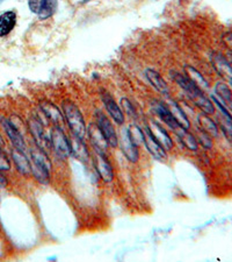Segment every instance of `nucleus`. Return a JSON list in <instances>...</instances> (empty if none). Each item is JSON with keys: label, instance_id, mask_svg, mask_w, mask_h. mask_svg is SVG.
I'll return each instance as SVG.
<instances>
[{"label": "nucleus", "instance_id": "obj_27", "mask_svg": "<svg viewBox=\"0 0 232 262\" xmlns=\"http://www.w3.org/2000/svg\"><path fill=\"white\" fill-rule=\"evenodd\" d=\"M30 156H32V162L41 164L44 168H46L49 171L52 170V162H50V159L46 155V152L40 148V147L36 146V148H32L30 150Z\"/></svg>", "mask_w": 232, "mask_h": 262}, {"label": "nucleus", "instance_id": "obj_5", "mask_svg": "<svg viewBox=\"0 0 232 262\" xmlns=\"http://www.w3.org/2000/svg\"><path fill=\"white\" fill-rule=\"evenodd\" d=\"M212 103H215L217 109L220 110V116H218V124L220 130H222L223 134L226 135V138L232 142V114L215 96L212 97Z\"/></svg>", "mask_w": 232, "mask_h": 262}, {"label": "nucleus", "instance_id": "obj_7", "mask_svg": "<svg viewBox=\"0 0 232 262\" xmlns=\"http://www.w3.org/2000/svg\"><path fill=\"white\" fill-rule=\"evenodd\" d=\"M96 125L99 126L101 132L104 133V138L107 139L108 145L110 147H118V134H116V131L113 126V124L110 123V120L104 116L102 112H98L96 113Z\"/></svg>", "mask_w": 232, "mask_h": 262}, {"label": "nucleus", "instance_id": "obj_12", "mask_svg": "<svg viewBox=\"0 0 232 262\" xmlns=\"http://www.w3.org/2000/svg\"><path fill=\"white\" fill-rule=\"evenodd\" d=\"M101 99L104 104V107L110 113V116L112 117L116 124L118 125H122L124 123V116H123V112L120 109L118 103L115 102L113 97H112L108 92H104L101 93Z\"/></svg>", "mask_w": 232, "mask_h": 262}, {"label": "nucleus", "instance_id": "obj_33", "mask_svg": "<svg viewBox=\"0 0 232 262\" xmlns=\"http://www.w3.org/2000/svg\"><path fill=\"white\" fill-rule=\"evenodd\" d=\"M10 163L8 157L6 156L4 148H0V170H10Z\"/></svg>", "mask_w": 232, "mask_h": 262}, {"label": "nucleus", "instance_id": "obj_2", "mask_svg": "<svg viewBox=\"0 0 232 262\" xmlns=\"http://www.w3.org/2000/svg\"><path fill=\"white\" fill-rule=\"evenodd\" d=\"M63 112L65 120L70 127L72 134L78 138L84 139L86 134V125L84 117L77 106L71 102H65L63 104Z\"/></svg>", "mask_w": 232, "mask_h": 262}, {"label": "nucleus", "instance_id": "obj_8", "mask_svg": "<svg viewBox=\"0 0 232 262\" xmlns=\"http://www.w3.org/2000/svg\"><path fill=\"white\" fill-rule=\"evenodd\" d=\"M212 63L214 69L217 71V74L226 81L228 83L232 84V66L231 63L224 57L222 54L214 53L212 56Z\"/></svg>", "mask_w": 232, "mask_h": 262}, {"label": "nucleus", "instance_id": "obj_30", "mask_svg": "<svg viewBox=\"0 0 232 262\" xmlns=\"http://www.w3.org/2000/svg\"><path fill=\"white\" fill-rule=\"evenodd\" d=\"M198 142H200L202 147H204L206 149H210L212 146V136L209 134H206V132H203L201 128H198V136H195Z\"/></svg>", "mask_w": 232, "mask_h": 262}, {"label": "nucleus", "instance_id": "obj_35", "mask_svg": "<svg viewBox=\"0 0 232 262\" xmlns=\"http://www.w3.org/2000/svg\"><path fill=\"white\" fill-rule=\"evenodd\" d=\"M7 186V179L5 178L2 173H0V188H6Z\"/></svg>", "mask_w": 232, "mask_h": 262}, {"label": "nucleus", "instance_id": "obj_21", "mask_svg": "<svg viewBox=\"0 0 232 262\" xmlns=\"http://www.w3.org/2000/svg\"><path fill=\"white\" fill-rule=\"evenodd\" d=\"M216 98L232 113V90L226 83H217L215 87Z\"/></svg>", "mask_w": 232, "mask_h": 262}, {"label": "nucleus", "instance_id": "obj_22", "mask_svg": "<svg viewBox=\"0 0 232 262\" xmlns=\"http://www.w3.org/2000/svg\"><path fill=\"white\" fill-rule=\"evenodd\" d=\"M12 159L19 173L22 175H28L30 173V161L27 159L26 153L14 148L12 150Z\"/></svg>", "mask_w": 232, "mask_h": 262}, {"label": "nucleus", "instance_id": "obj_37", "mask_svg": "<svg viewBox=\"0 0 232 262\" xmlns=\"http://www.w3.org/2000/svg\"><path fill=\"white\" fill-rule=\"evenodd\" d=\"M88 2H90V0H82V4H86V3H88Z\"/></svg>", "mask_w": 232, "mask_h": 262}, {"label": "nucleus", "instance_id": "obj_10", "mask_svg": "<svg viewBox=\"0 0 232 262\" xmlns=\"http://www.w3.org/2000/svg\"><path fill=\"white\" fill-rule=\"evenodd\" d=\"M94 167H96L98 175L100 176V178L102 179L104 182L108 183L113 181V177H114L113 168H112L110 163L108 162L106 155L96 153V157H94Z\"/></svg>", "mask_w": 232, "mask_h": 262}, {"label": "nucleus", "instance_id": "obj_9", "mask_svg": "<svg viewBox=\"0 0 232 262\" xmlns=\"http://www.w3.org/2000/svg\"><path fill=\"white\" fill-rule=\"evenodd\" d=\"M144 132V145L146 147L148 152L151 154L152 157L158 161H164L166 160V150L162 148L160 146V143H159L157 140L154 139V136L151 134V132L148 131V128L146 127L145 128Z\"/></svg>", "mask_w": 232, "mask_h": 262}, {"label": "nucleus", "instance_id": "obj_11", "mask_svg": "<svg viewBox=\"0 0 232 262\" xmlns=\"http://www.w3.org/2000/svg\"><path fill=\"white\" fill-rule=\"evenodd\" d=\"M148 131L151 132V134L154 136V139L160 143V146L165 150H171L173 148V141L171 136L168 135V133L162 128L160 125L156 121H148Z\"/></svg>", "mask_w": 232, "mask_h": 262}, {"label": "nucleus", "instance_id": "obj_1", "mask_svg": "<svg viewBox=\"0 0 232 262\" xmlns=\"http://www.w3.org/2000/svg\"><path fill=\"white\" fill-rule=\"evenodd\" d=\"M171 77L180 88H182L184 91H186L188 97L193 100V103L203 113L212 114L215 112V105H214V103L203 93L200 88L196 87V85L186 76V75L179 74L176 73V71H171Z\"/></svg>", "mask_w": 232, "mask_h": 262}, {"label": "nucleus", "instance_id": "obj_34", "mask_svg": "<svg viewBox=\"0 0 232 262\" xmlns=\"http://www.w3.org/2000/svg\"><path fill=\"white\" fill-rule=\"evenodd\" d=\"M223 42H224V45L226 46V48H229L232 52V33L231 32L223 35Z\"/></svg>", "mask_w": 232, "mask_h": 262}, {"label": "nucleus", "instance_id": "obj_26", "mask_svg": "<svg viewBox=\"0 0 232 262\" xmlns=\"http://www.w3.org/2000/svg\"><path fill=\"white\" fill-rule=\"evenodd\" d=\"M30 173L35 179L41 184H48L50 182V171L41 164H38L30 161Z\"/></svg>", "mask_w": 232, "mask_h": 262}, {"label": "nucleus", "instance_id": "obj_3", "mask_svg": "<svg viewBox=\"0 0 232 262\" xmlns=\"http://www.w3.org/2000/svg\"><path fill=\"white\" fill-rule=\"evenodd\" d=\"M50 146L60 159H68L71 155L70 140L65 135L63 128L54 126L50 133Z\"/></svg>", "mask_w": 232, "mask_h": 262}, {"label": "nucleus", "instance_id": "obj_24", "mask_svg": "<svg viewBox=\"0 0 232 262\" xmlns=\"http://www.w3.org/2000/svg\"><path fill=\"white\" fill-rule=\"evenodd\" d=\"M198 128H201L203 132H206V134H209L210 136H216L218 135V127L215 121H212L208 117V114L202 113L198 117Z\"/></svg>", "mask_w": 232, "mask_h": 262}, {"label": "nucleus", "instance_id": "obj_13", "mask_svg": "<svg viewBox=\"0 0 232 262\" xmlns=\"http://www.w3.org/2000/svg\"><path fill=\"white\" fill-rule=\"evenodd\" d=\"M120 146H121L122 153L124 154V156L126 157V160L130 161V162L135 163L138 161V149H137V146L134 145L130 140L128 132H126V128L122 131L121 139L118 140Z\"/></svg>", "mask_w": 232, "mask_h": 262}, {"label": "nucleus", "instance_id": "obj_14", "mask_svg": "<svg viewBox=\"0 0 232 262\" xmlns=\"http://www.w3.org/2000/svg\"><path fill=\"white\" fill-rule=\"evenodd\" d=\"M2 126L5 128V132L8 135V138L10 140V142L13 143L14 148L21 150V152L26 153V142H24V136L21 134V132L18 130V128L14 126V125L10 123V120H2Z\"/></svg>", "mask_w": 232, "mask_h": 262}, {"label": "nucleus", "instance_id": "obj_4", "mask_svg": "<svg viewBox=\"0 0 232 262\" xmlns=\"http://www.w3.org/2000/svg\"><path fill=\"white\" fill-rule=\"evenodd\" d=\"M28 127L29 131L32 133V138L35 140L36 146L44 150V152L52 147L50 146V138H48V135H46L44 126H43L41 121L36 119V118L30 119L28 121Z\"/></svg>", "mask_w": 232, "mask_h": 262}, {"label": "nucleus", "instance_id": "obj_15", "mask_svg": "<svg viewBox=\"0 0 232 262\" xmlns=\"http://www.w3.org/2000/svg\"><path fill=\"white\" fill-rule=\"evenodd\" d=\"M40 107H41V111L46 116V119H48L50 123H52L54 126L63 128L64 118L62 116L60 109H58L56 105H54V104L50 102H42L40 104Z\"/></svg>", "mask_w": 232, "mask_h": 262}, {"label": "nucleus", "instance_id": "obj_38", "mask_svg": "<svg viewBox=\"0 0 232 262\" xmlns=\"http://www.w3.org/2000/svg\"><path fill=\"white\" fill-rule=\"evenodd\" d=\"M2 0H0V3H2Z\"/></svg>", "mask_w": 232, "mask_h": 262}, {"label": "nucleus", "instance_id": "obj_19", "mask_svg": "<svg viewBox=\"0 0 232 262\" xmlns=\"http://www.w3.org/2000/svg\"><path fill=\"white\" fill-rule=\"evenodd\" d=\"M154 112L157 113V116L160 118V119L164 121V123L168 125V127H171L172 130L176 131V128H179L180 126L176 124V119H174L172 113L170 112L168 107L166 106V104L162 102H156L154 104Z\"/></svg>", "mask_w": 232, "mask_h": 262}, {"label": "nucleus", "instance_id": "obj_16", "mask_svg": "<svg viewBox=\"0 0 232 262\" xmlns=\"http://www.w3.org/2000/svg\"><path fill=\"white\" fill-rule=\"evenodd\" d=\"M70 145H71V154L78 161L85 163L90 160V153L88 150H87V146L85 145L84 140L72 134V138L70 139Z\"/></svg>", "mask_w": 232, "mask_h": 262}, {"label": "nucleus", "instance_id": "obj_29", "mask_svg": "<svg viewBox=\"0 0 232 262\" xmlns=\"http://www.w3.org/2000/svg\"><path fill=\"white\" fill-rule=\"evenodd\" d=\"M57 4H58L57 0H46L44 9H43L42 13L38 16L40 19L46 20V19H48V18L52 17V14L56 12Z\"/></svg>", "mask_w": 232, "mask_h": 262}, {"label": "nucleus", "instance_id": "obj_18", "mask_svg": "<svg viewBox=\"0 0 232 262\" xmlns=\"http://www.w3.org/2000/svg\"><path fill=\"white\" fill-rule=\"evenodd\" d=\"M166 106L168 107L170 112L172 113V116L174 119H176V124L179 125L181 128H184V130H190V119H188L186 113H184V111L181 109V107L178 105L176 102H171L166 103Z\"/></svg>", "mask_w": 232, "mask_h": 262}, {"label": "nucleus", "instance_id": "obj_32", "mask_svg": "<svg viewBox=\"0 0 232 262\" xmlns=\"http://www.w3.org/2000/svg\"><path fill=\"white\" fill-rule=\"evenodd\" d=\"M121 105L123 107V110H124V112H126L129 117L132 118H137V112H136V109L134 107L132 103H130L126 98H122L121 99Z\"/></svg>", "mask_w": 232, "mask_h": 262}, {"label": "nucleus", "instance_id": "obj_20", "mask_svg": "<svg viewBox=\"0 0 232 262\" xmlns=\"http://www.w3.org/2000/svg\"><path fill=\"white\" fill-rule=\"evenodd\" d=\"M16 14L13 11H8V12L2 13L0 16V38L6 37L13 28L16 27Z\"/></svg>", "mask_w": 232, "mask_h": 262}, {"label": "nucleus", "instance_id": "obj_17", "mask_svg": "<svg viewBox=\"0 0 232 262\" xmlns=\"http://www.w3.org/2000/svg\"><path fill=\"white\" fill-rule=\"evenodd\" d=\"M145 76H146L148 81L150 82V84L154 87L158 92H160L162 95L168 96L170 92V89L166 84L164 78L162 77V75L158 71L152 70V69H146L145 70Z\"/></svg>", "mask_w": 232, "mask_h": 262}, {"label": "nucleus", "instance_id": "obj_25", "mask_svg": "<svg viewBox=\"0 0 232 262\" xmlns=\"http://www.w3.org/2000/svg\"><path fill=\"white\" fill-rule=\"evenodd\" d=\"M176 133L178 135V138L180 139V141L182 145L188 148L190 150H193V152H196L198 150V141L195 139V136L192 134V133L188 132V130H184V128H176Z\"/></svg>", "mask_w": 232, "mask_h": 262}, {"label": "nucleus", "instance_id": "obj_23", "mask_svg": "<svg viewBox=\"0 0 232 262\" xmlns=\"http://www.w3.org/2000/svg\"><path fill=\"white\" fill-rule=\"evenodd\" d=\"M184 75H186V76L190 78L196 87L200 88L202 91L209 88L208 82L206 81V78L202 76V74L198 73L195 68H193L192 66H184Z\"/></svg>", "mask_w": 232, "mask_h": 262}, {"label": "nucleus", "instance_id": "obj_28", "mask_svg": "<svg viewBox=\"0 0 232 262\" xmlns=\"http://www.w3.org/2000/svg\"><path fill=\"white\" fill-rule=\"evenodd\" d=\"M126 132H128L129 138L135 146L138 147L140 143L144 142V132L137 125H130L126 128Z\"/></svg>", "mask_w": 232, "mask_h": 262}, {"label": "nucleus", "instance_id": "obj_6", "mask_svg": "<svg viewBox=\"0 0 232 262\" xmlns=\"http://www.w3.org/2000/svg\"><path fill=\"white\" fill-rule=\"evenodd\" d=\"M87 134H88V139L90 143H92L93 148L96 149V153L99 154H106L107 149H108V142H107V139L104 138V133L101 132V130L98 126L96 124H90L88 128L86 130Z\"/></svg>", "mask_w": 232, "mask_h": 262}, {"label": "nucleus", "instance_id": "obj_31", "mask_svg": "<svg viewBox=\"0 0 232 262\" xmlns=\"http://www.w3.org/2000/svg\"><path fill=\"white\" fill-rule=\"evenodd\" d=\"M28 6L32 13L40 16L46 6V0H29Z\"/></svg>", "mask_w": 232, "mask_h": 262}, {"label": "nucleus", "instance_id": "obj_36", "mask_svg": "<svg viewBox=\"0 0 232 262\" xmlns=\"http://www.w3.org/2000/svg\"><path fill=\"white\" fill-rule=\"evenodd\" d=\"M4 146H5V143H4V140L2 136H0V148H4Z\"/></svg>", "mask_w": 232, "mask_h": 262}]
</instances>
